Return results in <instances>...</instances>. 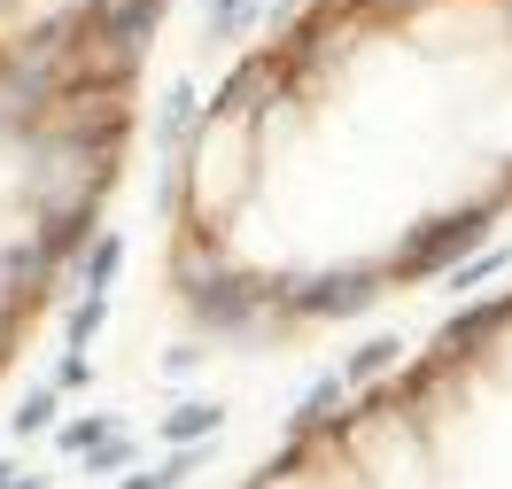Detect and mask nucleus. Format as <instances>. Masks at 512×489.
Listing matches in <instances>:
<instances>
[{"label": "nucleus", "mask_w": 512, "mask_h": 489, "mask_svg": "<svg viewBox=\"0 0 512 489\" xmlns=\"http://www.w3.org/2000/svg\"><path fill=\"white\" fill-rule=\"evenodd\" d=\"M194 125H202V94H194V78H171V86H163V125H156V140H163L171 163L187 156Z\"/></svg>", "instance_id": "obj_1"}, {"label": "nucleus", "mask_w": 512, "mask_h": 489, "mask_svg": "<svg viewBox=\"0 0 512 489\" xmlns=\"http://www.w3.org/2000/svg\"><path fill=\"white\" fill-rule=\"evenodd\" d=\"M225 420V404L218 396H194V404H171V412H163V443H202V435H210V427Z\"/></svg>", "instance_id": "obj_2"}, {"label": "nucleus", "mask_w": 512, "mask_h": 489, "mask_svg": "<svg viewBox=\"0 0 512 489\" xmlns=\"http://www.w3.org/2000/svg\"><path fill=\"white\" fill-rule=\"evenodd\" d=\"M264 16V0H210V16H202V47H225V39H241Z\"/></svg>", "instance_id": "obj_3"}, {"label": "nucleus", "mask_w": 512, "mask_h": 489, "mask_svg": "<svg viewBox=\"0 0 512 489\" xmlns=\"http://www.w3.org/2000/svg\"><path fill=\"white\" fill-rule=\"evenodd\" d=\"M55 420H63V389L47 381V389H32L24 404H16V420H8V435H24V443H32V435H47Z\"/></svg>", "instance_id": "obj_4"}, {"label": "nucleus", "mask_w": 512, "mask_h": 489, "mask_svg": "<svg viewBox=\"0 0 512 489\" xmlns=\"http://www.w3.org/2000/svg\"><path fill=\"white\" fill-rule=\"evenodd\" d=\"M101 326H109V288H86V303H78L70 326H63V350H94Z\"/></svg>", "instance_id": "obj_5"}, {"label": "nucleus", "mask_w": 512, "mask_h": 489, "mask_svg": "<svg viewBox=\"0 0 512 489\" xmlns=\"http://www.w3.org/2000/svg\"><path fill=\"white\" fill-rule=\"evenodd\" d=\"M117 272H125V241L117 233L86 241V288H117Z\"/></svg>", "instance_id": "obj_6"}, {"label": "nucleus", "mask_w": 512, "mask_h": 489, "mask_svg": "<svg viewBox=\"0 0 512 489\" xmlns=\"http://www.w3.org/2000/svg\"><path fill=\"white\" fill-rule=\"evenodd\" d=\"M396 350H404V342H396V334H373V342H365V350H357V358L342 365V389H350V381H365V373H373V365H388V358H396Z\"/></svg>", "instance_id": "obj_7"}, {"label": "nucleus", "mask_w": 512, "mask_h": 489, "mask_svg": "<svg viewBox=\"0 0 512 489\" xmlns=\"http://www.w3.org/2000/svg\"><path fill=\"white\" fill-rule=\"evenodd\" d=\"M505 264H512V249H489L481 264H450V288H481V280H497Z\"/></svg>", "instance_id": "obj_8"}, {"label": "nucleus", "mask_w": 512, "mask_h": 489, "mask_svg": "<svg viewBox=\"0 0 512 489\" xmlns=\"http://www.w3.org/2000/svg\"><path fill=\"white\" fill-rule=\"evenodd\" d=\"M109 427H117V420H63V435H55V443H63V451H94Z\"/></svg>", "instance_id": "obj_9"}, {"label": "nucleus", "mask_w": 512, "mask_h": 489, "mask_svg": "<svg viewBox=\"0 0 512 489\" xmlns=\"http://www.w3.org/2000/svg\"><path fill=\"white\" fill-rule=\"evenodd\" d=\"M86 381H94V365H86V350H63V365H55V389H63V396H78Z\"/></svg>", "instance_id": "obj_10"}, {"label": "nucleus", "mask_w": 512, "mask_h": 489, "mask_svg": "<svg viewBox=\"0 0 512 489\" xmlns=\"http://www.w3.org/2000/svg\"><path fill=\"white\" fill-rule=\"evenodd\" d=\"M117 489H163V482H156V466H125V482H117Z\"/></svg>", "instance_id": "obj_11"}]
</instances>
